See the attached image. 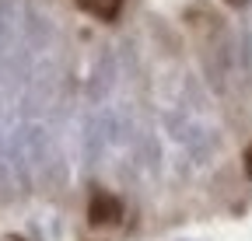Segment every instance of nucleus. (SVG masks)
Returning a JSON list of instances; mask_svg holds the SVG:
<instances>
[{
  "mask_svg": "<svg viewBox=\"0 0 252 241\" xmlns=\"http://www.w3.org/2000/svg\"><path fill=\"white\" fill-rule=\"evenodd\" d=\"M4 241H21V238H4Z\"/></svg>",
  "mask_w": 252,
  "mask_h": 241,
  "instance_id": "nucleus-4",
  "label": "nucleus"
},
{
  "mask_svg": "<svg viewBox=\"0 0 252 241\" xmlns=\"http://www.w3.org/2000/svg\"><path fill=\"white\" fill-rule=\"evenodd\" d=\"M242 168H245V178H252V143L245 147V154H242Z\"/></svg>",
  "mask_w": 252,
  "mask_h": 241,
  "instance_id": "nucleus-2",
  "label": "nucleus"
},
{
  "mask_svg": "<svg viewBox=\"0 0 252 241\" xmlns=\"http://www.w3.org/2000/svg\"><path fill=\"white\" fill-rule=\"evenodd\" d=\"M119 220H123V203L112 192L98 189L91 196V203H88V224L91 227H116Z\"/></svg>",
  "mask_w": 252,
  "mask_h": 241,
  "instance_id": "nucleus-1",
  "label": "nucleus"
},
{
  "mask_svg": "<svg viewBox=\"0 0 252 241\" xmlns=\"http://www.w3.org/2000/svg\"><path fill=\"white\" fill-rule=\"evenodd\" d=\"M224 4H228V7H245L249 0H224Z\"/></svg>",
  "mask_w": 252,
  "mask_h": 241,
  "instance_id": "nucleus-3",
  "label": "nucleus"
}]
</instances>
